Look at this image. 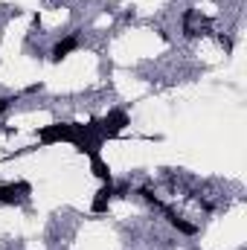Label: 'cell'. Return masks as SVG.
Segmentation results:
<instances>
[{"mask_svg": "<svg viewBox=\"0 0 247 250\" xmlns=\"http://www.w3.org/2000/svg\"><path fill=\"white\" fill-rule=\"evenodd\" d=\"M79 47V38L76 35H67L64 41H59L56 47H53V62H62V59H67V53H73Z\"/></svg>", "mask_w": 247, "mask_h": 250, "instance_id": "cell-2", "label": "cell"}, {"mask_svg": "<svg viewBox=\"0 0 247 250\" xmlns=\"http://www.w3.org/2000/svg\"><path fill=\"white\" fill-rule=\"evenodd\" d=\"M15 102H18V96H0V117H3V114H6Z\"/></svg>", "mask_w": 247, "mask_h": 250, "instance_id": "cell-3", "label": "cell"}, {"mask_svg": "<svg viewBox=\"0 0 247 250\" xmlns=\"http://www.w3.org/2000/svg\"><path fill=\"white\" fill-rule=\"evenodd\" d=\"M29 195V184H0V204H21Z\"/></svg>", "mask_w": 247, "mask_h": 250, "instance_id": "cell-1", "label": "cell"}]
</instances>
